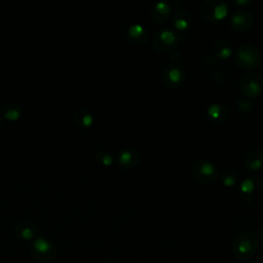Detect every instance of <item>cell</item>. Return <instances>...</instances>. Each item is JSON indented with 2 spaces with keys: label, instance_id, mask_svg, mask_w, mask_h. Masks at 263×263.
Wrapping results in <instances>:
<instances>
[{
  "label": "cell",
  "instance_id": "22",
  "mask_svg": "<svg viewBox=\"0 0 263 263\" xmlns=\"http://www.w3.org/2000/svg\"><path fill=\"white\" fill-rule=\"evenodd\" d=\"M97 158H98L99 161L105 165H110L112 164V161H113V158L111 155L109 154H106V152H103V151H100L98 155H97Z\"/></svg>",
  "mask_w": 263,
  "mask_h": 263
},
{
  "label": "cell",
  "instance_id": "8",
  "mask_svg": "<svg viewBox=\"0 0 263 263\" xmlns=\"http://www.w3.org/2000/svg\"><path fill=\"white\" fill-rule=\"evenodd\" d=\"M253 25H254L253 13L244 8H239L235 10L230 18L231 28L239 33L250 30Z\"/></svg>",
  "mask_w": 263,
  "mask_h": 263
},
{
  "label": "cell",
  "instance_id": "3",
  "mask_svg": "<svg viewBox=\"0 0 263 263\" xmlns=\"http://www.w3.org/2000/svg\"><path fill=\"white\" fill-rule=\"evenodd\" d=\"M234 60L238 66L244 69L257 67L261 62L260 50L251 43L242 44L234 53Z\"/></svg>",
  "mask_w": 263,
  "mask_h": 263
},
{
  "label": "cell",
  "instance_id": "7",
  "mask_svg": "<svg viewBox=\"0 0 263 263\" xmlns=\"http://www.w3.org/2000/svg\"><path fill=\"white\" fill-rule=\"evenodd\" d=\"M192 175L199 182L211 183L218 176V169L212 161L202 158L193 163Z\"/></svg>",
  "mask_w": 263,
  "mask_h": 263
},
{
  "label": "cell",
  "instance_id": "23",
  "mask_svg": "<svg viewBox=\"0 0 263 263\" xmlns=\"http://www.w3.org/2000/svg\"><path fill=\"white\" fill-rule=\"evenodd\" d=\"M4 116L9 119H17L20 117V111L17 108H9L6 112H4Z\"/></svg>",
  "mask_w": 263,
  "mask_h": 263
},
{
  "label": "cell",
  "instance_id": "10",
  "mask_svg": "<svg viewBox=\"0 0 263 263\" xmlns=\"http://www.w3.org/2000/svg\"><path fill=\"white\" fill-rule=\"evenodd\" d=\"M162 80L171 89H177L181 86L185 80L184 69L178 64L167 66L162 73Z\"/></svg>",
  "mask_w": 263,
  "mask_h": 263
},
{
  "label": "cell",
  "instance_id": "4",
  "mask_svg": "<svg viewBox=\"0 0 263 263\" xmlns=\"http://www.w3.org/2000/svg\"><path fill=\"white\" fill-rule=\"evenodd\" d=\"M31 253L36 261L48 263L56 257L57 250L50 240L39 237L35 239L31 245Z\"/></svg>",
  "mask_w": 263,
  "mask_h": 263
},
{
  "label": "cell",
  "instance_id": "11",
  "mask_svg": "<svg viewBox=\"0 0 263 263\" xmlns=\"http://www.w3.org/2000/svg\"><path fill=\"white\" fill-rule=\"evenodd\" d=\"M141 156L135 148H122L117 156V162L120 168L131 170L140 163Z\"/></svg>",
  "mask_w": 263,
  "mask_h": 263
},
{
  "label": "cell",
  "instance_id": "28",
  "mask_svg": "<svg viewBox=\"0 0 263 263\" xmlns=\"http://www.w3.org/2000/svg\"><path fill=\"white\" fill-rule=\"evenodd\" d=\"M251 263H257V262H251Z\"/></svg>",
  "mask_w": 263,
  "mask_h": 263
},
{
  "label": "cell",
  "instance_id": "19",
  "mask_svg": "<svg viewBox=\"0 0 263 263\" xmlns=\"http://www.w3.org/2000/svg\"><path fill=\"white\" fill-rule=\"evenodd\" d=\"M220 179H221V182L223 183V185H225L226 187H231L238 181V174L234 171L227 170L221 174Z\"/></svg>",
  "mask_w": 263,
  "mask_h": 263
},
{
  "label": "cell",
  "instance_id": "12",
  "mask_svg": "<svg viewBox=\"0 0 263 263\" xmlns=\"http://www.w3.org/2000/svg\"><path fill=\"white\" fill-rule=\"evenodd\" d=\"M171 12V4L167 1H158L150 9V18L158 24L168 20Z\"/></svg>",
  "mask_w": 263,
  "mask_h": 263
},
{
  "label": "cell",
  "instance_id": "25",
  "mask_svg": "<svg viewBox=\"0 0 263 263\" xmlns=\"http://www.w3.org/2000/svg\"><path fill=\"white\" fill-rule=\"evenodd\" d=\"M259 237H260V239H261V241L263 242V228L260 230V232H259Z\"/></svg>",
  "mask_w": 263,
  "mask_h": 263
},
{
  "label": "cell",
  "instance_id": "2",
  "mask_svg": "<svg viewBox=\"0 0 263 263\" xmlns=\"http://www.w3.org/2000/svg\"><path fill=\"white\" fill-rule=\"evenodd\" d=\"M242 198L250 206L257 207L263 204V180L256 176L245 178L241 183Z\"/></svg>",
  "mask_w": 263,
  "mask_h": 263
},
{
  "label": "cell",
  "instance_id": "9",
  "mask_svg": "<svg viewBox=\"0 0 263 263\" xmlns=\"http://www.w3.org/2000/svg\"><path fill=\"white\" fill-rule=\"evenodd\" d=\"M177 34L170 28L159 29L154 37V47L159 52H169L177 46Z\"/></svg>",
  "mask_w": 263,
  "mask_h": 263
},
{
  "label": "cell",
  "instance_id": "20",
  "mask_svg": "<svg viewBox=\"0 0 263 263\" xmlns=\"http://www.w3.org/2000/svg\"><path fill=\"white\" fill-rule=\"evenodd\" d=\"M237 107L241 112H248L252 109V103L246 98H238Z\"/></svg>",
  "mask_w": 263,
  "mask_h": 263
},
{
  "label": "cell",
  "instance_id": "1",
  "mask_svg": "<svg viewBox=\"0 0 263 263\" xmlns=\"http://www.w3.org/2000/svg\"><path fill=\"white\" fill-rule=\"evenodd\" d=\"M231 248L235 257L240 260H247L257 253L259 239L252 232H244L234 238Z\"/></svg>",
  "mask_w": 263,
  "mask_h": 263
},
{
  "label": "cell",
  "instance_id": "16",
  "mask_svg": "<svg viewBox=\"0 0 263 263\" xmlns=\"http://www.w3.org/2000/svg\"><path fill=\"white\" fill-rule=\"evenodd\" d=\"M214 50H215V53L217 58L221 59V60H224V59H228L229 57H231L232 54V47L230 41L226 38H219L216 44L214 46Z\"/></svg>",
  "mask_w": 263,
  "mask_h": 263
},
{
  "label": "cell",
  "instance_id": "15",
  "mask_svg": "<svg viewBox=\"0 0 263 263\" xmlns=\"http://www.w3.org/2000/svg\"><path fill=\"white\" fill-rule=\"evenodd\" d=\"M245 167L251 172H257L263 167V151L260 148L249 152L245 158Z\"/></svg>",
  "mask_w": 263,
  "mask_h": 263
},
{
  "label": "cell",
  "instance_id": "27",
  "mask_svg": "<svg viewBox=\"0 0 263 263\" xmlns=\"http://www.w3.org/2000/svg\"><path fill=\"white\" fill-rule=\"evenodd\" d=\"M260 145H261V148H260V149H261V150H262V151H263V143H261V144H260Z\"/></svg>",
  "mask_w": 263,
  "mask_h": 263
},
{
  "label": "cell",
  "instance_id": "26",
  "mask_svg": "<svg viewBox=\"0 0 263 263\" xmlns=\"http://www.w3.org/2000/svg\"><path fill=\"white\" fill-rule=\"evenodd\" d=\"M105 263H116V262H115V261H112V260H111V261H107V262H105Z\"/></svg>",
  "mask_w": 263,
  "mask_h": 263
},
{
  "label": "cell",
  "instance_id": "5",
  "mask_svg": "<svg viewBox=\"0 0 263 263\" xmlns=\"http://www.w3.org/2000/svg\"><path fill=\"white\" fill-rule=\"evenodd\" d=\"M240 90L247 98H257L263 93V76L259 73H247L240 79Z\"/></svg>",
  "mask_w": 263,
  "mask_h": 263
},
{
  "label": "cell",
  "instance_id": "18",
  "mask_svg": "<svg viewBox=\"0 0 263 263\" xmlns=\"http://www.w3.org/2000/svg\"><path fill=\"white\" fill-rule=\"evenodd\" d=\"M16 234L23 241H31L36 234V228L29 222H22L16 228Z\"/></svg>",
  "mask_w": 263,
  "mask_h": 263
},
{
  "label": "cell",
  "instance_id": "17",
  "mask_svg": "<svg viewBox=\"0 0 263 263\" xmlns=\"http://www.w3.org/2000/svg\"><path fill=\"white\" fill-rule=\"evenodd\" d=\"M174 25L177 29L184 30L190 26L192 22V18L190 13L186 9H178L173 18Z\"/></svg>",
  "mask_w": 263,
  "mask_h": 263
},
{
  "label": "cell",
  "instance_id": "13",
  "mask_svg": "<svg viewBox=\"0 0 263 263\" xmlns=\"http://www.w3.org/2000/svg\"><path fill=\"white\" fill-rule=\"evenodd\" d=\"M207 114L211 120L217 123H222L227 120L229 116V110L227 106L221 103H214L207 109Z\"/></svg>",
  "mask_w": 263,
  "mask_h": 263
},
{
  "label": "cell",
  "instance_id": "14",
  "mask_svg": "<svg viewBox=\"0 0 263 263\" xmlns=\"http://www.w3.org/2000/svg\"><path fill=\"white\" fill-rule=\"evenodd\" d=\"M128 36L132 43L138 46H142L147 43L149 33L141 24H133L129 27Z\"/></svg>",
  "mask_w": 263,
  "mask_h": 263
},
{
  "label": "cell",
  "instance_id": "24",
  "mask_svg": "<svg viewBox=\"0 0 263 263\" xmlns=\"http://www.w3.org/2000/svg\"><path fill=\"white\" fill-rule=\"evenodd\" d=\"M234 2L237 3V4H249V3H250V1H249V0H243V1H242V0H235Z\"/></svg>",
  "mask_w": 263,
  "mask_h": 263
},
{
  "label": "cell",
  "instance_id": "6",
  "mask_svg": "<svg viewBox=\"0 0 263 263\" xmlns=\"http://www.w3.org/2000/svg\"><path fill=\"white\" fill-rule=\"evenodd\" d=\"M228 8L225 2L217 0H205L201 5L202 17L209 22H218L226 17Z\"/></svg>",
  "mask_w": 263,
  "mask_h": 263
},
{
  "label": "cell",
  "instance_id": "21",
  "mask_svg": "<svg viewBox=\"0 0 263 263\" xmlns=\"http://www.w3.org/2000/svg\"><path fill=\"white\" fill-rule=\"evenodd\" d=\"M81 115H80V120L78 121L79 123H81L84 127H90L93 124L94 122V117L91 113L87 112L86 110H80Z\"/></svg>",
  "mask_w": 263,
  "mask_h": 263
}]
</instances>
